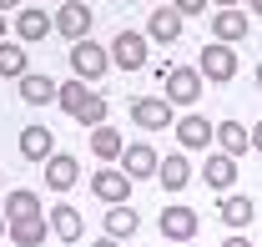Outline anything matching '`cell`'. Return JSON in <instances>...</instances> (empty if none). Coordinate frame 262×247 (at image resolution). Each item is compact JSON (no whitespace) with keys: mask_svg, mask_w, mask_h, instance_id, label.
<instances>
[{"mask_svg":"<svg viewBox=\"0 0 262 247\" xmlns=\"http://www.w3.org/2000/svg\"><path fill=\"white\" fill-rule=\"evenodd\" d=\"M121 172H126L131 182H151L157 172H162V156H157V147L151 141H131L126 152H121V161H116Z\"/></svg>","mask_w":262,"mask_h":247,"instance_id":"6da1fadb","label":"cell"},{"mask_svg":"<svg viewBox=\"0 0 262 247\" xmlns=\"http://www.w3.org/2000/svg\"><path fill=\"white\" fill-rule=\"evenodd\" d=\"M51 20H56V35H61V40H71V46H76V40H91V5H81V0L61 5Z\"/></svg>","mask_w":262,"mask_h":247,"instance_id":"7a4b0ae2","label":"cell"},{"mask_svg":"<svg viewBox=\"0 0 262 247\" xmlns=\"http://www.w3.org/2000/svg\"><path fill=\"white\" fill-rule=\"evenodd\" d=\"M106 66H111V51H106V46H96V40H76V46H71V71H76L81 81L106 76Z\"/></svg>","mask_w":262,"mask_h":247,"instance_id":"3957f363","label":"cell"},{"mask_svg":"<svg viewBox=\"0 0 262 247\" xmlns=\"http://www.w3.org/2000/svg\"><path fill=\"white\" fill-rule=\"evenodd\" d=\"M207 81H217V86H227L232 76H237V51L222 46V40H212V46H202V66H196Z\"/></svg>","mask_w":262,"mask_h":247,"instance_id":"277c9868","label":"cell"},{"mask_svg":"<svg viewBox=\"0 0 262 247\" xmlns=\"http://www.w3.org/2000/svg\"><path fill=\"white\" fill-rule=\"evenodd\" d=\"M157 227H162V237L166 242H192L196 237V227H202V217L192 212V207H162V217H157Z\"/></svg>","mask_w":262,"mask_h":247,"instance_id":"5b68a950","label":"cell"},{"mask_svg":"<svg viewBox=\"0 0 262 247\" xmlns=\"http://www.w3.org/2000/svg\"><path fill=\"white\" fill-rule=\"evenodd\" d=\"M202 71L192 66H171V76H166V101L171 106H196V96H202Z\"/></svg>","mask_w":262,"mask_h":247,"instance_id":"8992f818","label":"cell"},{"mask_svg":"<svg viewBox=\"0 0 262 247\" xmlns=\"http://www.w3.org/2000/svg\"><path fill=\"white\" fill-rule=\"evenodd\" d=\"M91 192H96L106 207H126V197H131V177L121 172V167H101L96 177H91Z\"/></svg>","mask_w":262,"mask_h":247,"instance_id":"52a82bcc","label":"cell"},{"mask_svg":"<svg viewBox=\"0 0 262 247\" xmlns=\"http://www.w3.org/2000/svg\"><path fill=\"white\" fill-rule=\"evenodd\" d=\"M146 56H151V46H146V35H141V31H121L116 40H111V61L121 66V71H141Z\"/></svg>","mask_w":262,"mask_h":247,"instance_id":"ba28073f","label":"cell"},{"mask_svg":"<svg viewBox=\"0 0 262 247\" xmlns=\"http://www.w3.org/2000/svg\"><path fill=\"white\" fill-rule=\"evenodd\" d=\"M131 121L146 126V131L177 126V121H171V101H166V96H136V101H131Z\"/></svg>","mask_w":262,"mask_h":247,"instance_id":"9c48e42d","label":"cell"},{"mask_svg":"<svg viewBox=\"0 0 262 247\" xmlns=\"http://www.w3.org/2000/svg\"><path fill=\"white\" fill-rule=\"evenodd\" d=\"M177 141H182V152H202V147L217 141V121H207V116L187 111V116L177 121Z\"/></svg>","mask_w":262,"mask_h":247,"instance_id":"30bf717a","label":"cell"},{"mask_svg":"<svg viewBox=\"0 0 262 247\" xmlns=\"http://www.w3.org/2000/svg\"><path fill=\"white\" fill-rule=\"evenodd\" d=\"M51 31H56V20H51L40 5H20V10H15V40L35 46V40H46Z\"/></svg>","mask_w":262,"mask_h":247,"instance_id":"8fae6325","label":"cell"},{"mask_svg":"<svg viewBox=\"0 0 262 247\" xmlns=\"http://www.w3.org/2000/svg\"><path fill=\"white\" fill-rule=\"evenodd\" d=\"M46 232H51L46 207H40V212H26V217H15V222H10V242H15V247H40V242H46Z\"/></svg>","mask_w":262,"mask_h":247,"instance_id":"7c38bea8","label":"cell"},{"mask_svg":"<svg viewBox=\"0 0 262 247\" xmlns=\"http://www.w3.org/2000/svg\"><path fill=\"white\" fill-rule=\"evenodd\" d=\"M76 182H81V161L71 152H56L46 161V187H51V192H71Z\"/></svg>","mask_w":262,"mask_h":247,"instance_id":"4fadbf2b","label":"cell"},{"mask_svg":"<svg viewBox=\"0 0 262 247\" xmlns=\"http://www.w3.org/2000/svg\"><path fill=\"white\" fill-rule=\"evenodd\" d=\"M146 31H151L157 46H177V40H182V10H177V5H157Z\"/></svg>","mask_w":262,"mask_h":247,"instance_id":"5bb4252c","label":"cell"},{"mask_svg":"<svg viewBox=\"0 0 262 247\" xmlns=\"http://www.w3.org/2000/svg\"><path fill=\"white\" fill-rule=\"evenodd\" d=\"M202 182H207V187H217V192H227V187L237 182V156L212 152L207 161H202Z\"/></svg>","mask_w":262,"mask_h":247,"instance_id":"9a60e30c","label":"cell"},{"mask_svg":"<svg viewBox=\"0 0 262 247\" xmlns=\"http://www.w3.org/2000/svg\"><path fill=\"white\" fill-rule=\"evenodd\" d=\"M252 212H257V207H252V197H242V192H232V197L217 202V217H222L227 232H242V227L252 222Z\"/></svg>","mask_w":262,"mask_h":247,"instance_id":"2e32d148","label":"cell"},{"mask_svg":"<svg viewBox=\"0 0 262 247\" xmlns=\"http://www.w3.org/2000/svg\"><path fill=\"white\" fill-rule=\"evenodd\" d=\"M20 156H26V161H51V156H56L51 126H26V131H20Z\"/></svg>","mask_w":262,"mask_h":247,"instance_id":"e0dca14e","label":"cell"},{"mask_svg":"<svg viewBox=\"0 0 262 247\" xmlns=\"http://www.w3.org/2000/svg\"><path fill=\"white\" fill-rule=\"evenodd\" d=\"M157 182H162L166 192H182V187L192 182V161H187V152L162 156V172H157Z\"/></svg>","mask_w":262,"mask_h":247,"instance_id":"ac0fdd59","label":"cell"},{"mask_svg":"<svg viewBox=\"0 0 262 247\" xmlns=\"http://www.w3.org/2000/svg\"><path fill=\"white\" fill-rule=\"evenodd\" d=\"M91 152H96L106 167H116L121 152H126V141H121V131H116V126H96V131H91Z\"/></svg>","mask_w":262,"mask_h":247,"instance_id":"d6986e66","label":"cell"},{"mask_svg":"<svg viewBox=\"0 0 262 247\" xmlns=\"http://www.w3.org/2000/svg\"><path fill=\"white\" fill-rule=\"evenodd\" d=\"M56 91H61V86H56L51 76H40V71H35V76H20V101H26V106H51Z\"/></svg>","mask_w":262,"mask_h":247,"instance_id":"ffe728a7","label":"cell"},{"mask_svg":"<svg viewBox=\"0 0 262 247\" xmlns=\"http://www.w3.org/2000/svg\"><path fill=\"white\" fill-rule=\"evenodd\" d=\"M212 35H217L222 46L242 40V35H247V10H217V15H212Z\"/></svg>","mask_w":262,"mask_h":247,"instance_id":"44dd1931","label":"cell"},{"mask_svg":"<svg viewBox=\"0 0 262 247\" xmlns=\"http://www.w3.org/2000/svg\"><path fill=\"white\" fill-rule=\"evenodd\" d=\"M136 227H141L136 207H106V237L126 242V237H136Z\"/></svg>","mask_w":262,"mask_h":247,"instance_id":"7402d4cb","label":"cell"},{"mask_svg":"<svg viewBox=\"0 0 262 247\" xmlns=\"http://www.w3.org/2000/svg\"><path fill=\"white\" fill-rule=\"evenodd\" d=\"M51 232L61 237V242H81V232H86V222L76 207H51Z\"/></svg>","mask_w":262,"mask_h":247,"instance_id":"603a6c76","label":"cell"},{"mask_svg":"<svg viewBox=\"0 0 262 247\" xmlns=\"http://www.w3.org/2000/svg\"><path fill=\"white\" fill-rule=\"evenodd\" d=\"M217 147L227 156H242V152H252V131L237 121H217Z\"/></svg>","mask_w":262,"mask_h":247,"instance_id":"cb8c5ba5","label":"cell"},{"mask_svg":"<svg viewBox=\"0 0 262 247\" xmlns=\"http://www.w3.org/2000/svg\"><path fill=\"white\" fill-rule=\"evenodd\" d=\"M106 116H111V101H106V96H86V101H81V111H76V121L81 126H91V131H96V126H106Z\"/></svg>","mask_w":262,"mask_h":247,"instance_id":"d4e9b609","label":"cell"},{"mask_svg":"<svg viewBox=\"0 0 262 247\" xmlns=\"http://www.w3.org/2000/svg\"><path fill=\"white\" fill-rule=\"evenodd\" d=\"M26 212H40V197H35V192H26V187L5 192V217L15 222V217H26Z\"/></svg>","mask_w":262,"mask_h":247,"instance_id":"484cf974","label":"cell"},{"mask_svg":"<svg viewBox=\"0 0 262 247\" xmlns=\"http://www.w3.org/2000/svg\"><path fill=\"white\" fill-rule=\"evenodd\" d=\"M86 96H91V86H86V81H81V76H76V81H66L61 91H56V106H61V111H71V116H76V111H81V101H86Z\"/></svg>","mask_w":262,"mask_h":247,"instance_id":"4316f807","label":"cell"},{"mask_svg":"<svg viewBox=\"0 0 262 247\" xmlns=\"http://www.w3.org/2000/svg\"><path fill=\"white\" fill-rule=\"evenodd\" d=\"M0 76H26V46H0Z\"/></svg>","mask_w":262,"mask_h":247,"instance_id":"83f0119b","label":"cell"},{"mask_svg":"<svg viewBox=\"0 0 262 247\" xmlns=\"http://www.w3.org/2000/svg\"><path fill=\"white\" fill-rule=\"evenodd\" d=\"M171 5H177L182 15H202V10H207V0H171Z\"/></svg>","mask_w":262,"mask_h":247,"instance_id":"f1b7e54d","label":"cell"},{"mask_svg":"<svg viewBox=\"0 0 262 247\" xmlns=\"http://www.w3.org/2000/svg\"><path fill=\"white\" fill-rule=\"evenodd\" d=\"M222 247H252V242H247L242 232H227V242H222Z\"/></svg>","mask_w":262,"mask_h":247,"instance_id":"f546056e","label":"cell"},{"mask_svg":"<svg viewBox=\"0 0 262 247\" xmlns=\"http://www.w3.org/2000/svg\"><path fill=\"white\" fill-rule=\"evenodd\" d=\"M252 152H262V121L252 126Z\"/></svg>","mask_w":262,"mask_h":247,"instance_id":"4dcf8cb0","label":"cell"},{"mask_svg":"<svg viewBox=\"0 0 262 247\" xmlns=\"http://www.w3.org/2000/svg\"><path fill=\"white\" fill-rule=\"evenodd\" d=\"M0 237H10V217H5V207H0Z\"/></svg>","mask_w":262,"mask_h":247,"instance_id":"1f68e13d","label":"cell"},{"mask_svg":"<svg viewBox=\"0 0 262 247\" xmlns=\"http://www.w3.org/2000/svg\"><path fill=\"white\" fill-rule=\"evenodd\" d=\"M91 247H121V242H116V237H96Z\"/></svg>","mask_w":262,"mask_h":247,"instance_id":"d6a6232c","label":"cell"},{"mask_svg":"<svg viewBox=\"0 0 262 247\" xmlns=\"http://www.w3.org/2000/svg\"><path fill=\"white\" fill-rule=\"evenodd\" d=\"M212 5H222V10H237V5H242V0H212Z\"/></svg>","mask_w":262,"mask_h":247,"instance_id":"836d02e7","label":"cell"},{"mask_svg":"<svg viewBox=\"0 0 262 247\" xmlns=\"http://www.w3.org/2000/svg\"><path fill=\"white\" fill-rule=\"evenodd\" d=\"M15 5H20V0H0V15H5V10H15Z\"/></svg>","mask_w":262,"mask_h":247,"instance_id":"e575fe53","label":"cell"},{"mask_svg":"<svg viewBox=\"0 0 262 247\" xmlns=\"http://www.w3.org/2000/svg\"><path fill=\"white\" fill-rule=\"evenodd\" d=\"M247 5H252V10H257V15H262V0H247Z\"/></svg>","mask_w":262,"mask_h":247,"instance_id":"d590c367","label":"cell"},{"mask_svg":"<svg viewBox=\"0 0 262 247\" xmlns=\"http://www.w3.org/2000/svg\"><path fill=\"white\" fill-rule=\"evenodd\" d=\"M0 40H5V15H0Z\"/></svg>","mask_w":262,"mask_h":247,"instance_id":"8d00e7d4","label":"cell"},{"mask_svg":"<svg viewBox=\"0 0 262 247\" xmlns=\"http://www.w3.org/2000/svg\"><path fill=\"white\" fill-rule=\"evenodd\" d=\"M257 86H262V61H257Z\"/></svg>","mask_w":262,"mask_h":247,"instance_id":"74e56055","label":"cell"},{"mask_svg":"<svg viewBox=\"0 0 262 247\" xmlns=\"http://www.w3.org/2000/svg\"><path fill=\"white\" fill-rule=\"evenodd\" d=\"M126 5H136V0H126Z\"/></svg>","mask_w":262,"mask_h":247,"instance_id":"f35d334b","label":"cell"}]
</instances>
